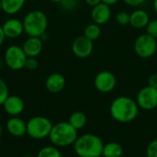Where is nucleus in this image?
Instances as JSON below:
<instances>
[{"instance_id": "obj_1", "label": "nucleus", "mask_w": 157, "mask_h": 157, "mask_svg": "<svg viewBox=\"0 0 157 157\" xmlns=\"http://www.w3.org/2000/svg\"><path fill=\"white\" fill-rule=\"evenodd\" d=\"M139 106L133 98L126 96L116 98L110 104V116L120 123L133 121L139 114Z\"/></svg>"}, {"instance_id": "obj_2", "label": "nucleus", "mask_w": 157, "mask_h": 157, "mask_svg": "<svg viewBox=\"0 0 157 157\" xmlns=\"http://www.w3.org/2000/svg\"><path fill=\"white\" fill-rule=\"evenodd\" d=\"M103 147L102 139L93 133H85L78 136L74 144L75 152L79 157L102 156Z\"/></svg>"}, {"instance_id": "obj_3", "label": "nucleus", "mask_w": 157, "mask_h": 157, "mask_svg": "<svg viewBox=\"0 0 157 157\" xmlns=\"http://www.w3.org/2000/svg\"><path fill=\"white\" fill-rule=\"evenodd\" d=\"M78 137L75 130L68 121H61L52 126L50 141L56 147H67L75 144Z\"/></svg>"}, {"instance_id": "obj_4", "label": "nucleus", "mask_w": 157, "mask_h": 157, "mask_svg": "<svg viewBox=\"0 0 157 157\" xmlns=\"http://www.w3.org/2000/svg\"><path fill=\"white\" fill-rule=\"evenodd\" d=\"M23 28L24 31L29 37H41L46 33L48 27V17L46 14L40 10H32L29 12L24 19Z\"/></svg>"}, {"instance_id": "obj_5", "label": "nucleus", "mask_w": 157, "mask_h": 157, "mask_svg": "<svg viewBox=\"0 0 157 157\" xmlns=\"http://www.w3.org/2000/svg\"><path fill=\"white\" fill-rule=\"evenodd\" d=\"M52 121L43 116H36L27 122V134L36 140L49 137L52 129Z\"/></svg>"}, {"instance_id": "obj_6", "label": "nucleus", "mask_w": 157, "mask_h": 157, "mask_svg": "<svg viewBox=\"0 0 157 157\" xmlns=\"http://www.w3.org/2000/svg\"><path fill=\"white\" fill-rule=\"evenodd\" d=\"M27 58L28 56L24 52L22 47L17 45L9 46L6 50L4 55V61L6 66L11 70H15V71L25 68Z\"/></svg>"}, {"instance_id": "obj_7", "label": "nucleus", "mask_w": 157, "mask_h": 157, "mask_svg": "<svg viewBox=\"0 0 157 157\" xmlns=\"http://www.w3.org/2000/svg\"><path fill=\"white\" fill-rule=\"evenodd\" d=\"M134 52L135 53L143 58L147 59L152 57L157 50L156 39L151 37L148 34H142L138 36L134 41Z\"/></svg>"}, {"instance_id": "obj_8", "label": "nucleus", "mask_w": 157, "mask_h": 157, "mask_svg": "<svg viewBox=\"0 0 157 157\" xmlns=\"http://www.w3.org/2000/svg\"><path fill=\"white\" fill-rule=\"evenodd\" d=\"M136 102L144 110H153L157 108V88L146 86L140 89L136 97Z\"/></svg>"}, {"instance_id": "obj_9", "label": "nucleus", "mask_w": 157, "mask_h": 157, "mask_svg": "<svg viewBox=\"0 0 157 157\" xmlns=\"http://www.w3.org/2000/svg\"><path fill=\"white\" fill-rule=\"evenodd\" d=\"M116 76L113 73L109 71L99 72L94 79V86L96 89L101 93L111 92L116 87Z\"/></svg>"}, {"instance_id": "obj_10", "label": "nucleus", "mask_w": 157, "mask_h": 157, "mask_svg": "<svg viewBox=\"0 0 157 157\" xmlns=\"http://www.w3.org/2000/svg\"><path fill=\"white\" fill-rule=\"evenodd\" d=\"M72 52L78 58H86L93 52V41L87 39L85 35L78 36L73 41Z\"/></svg>"}, {"instance_id": "obj_11", "label": "nucleus", "mask_w": 157, "mask_h": 157, "mask_svg": "<svg viewBox=\"0 0 157 157\" xmlns=\"http://www.w3.org/2000/svg\"><path fill=\"white\" fill-rule=\"evenodd\" d=\"M111 17V9L109 5L105 3H100L92 7L91 18L94 23L98 25H104L109 22Z\"/></svg>"}, {"instance_id": "obj_12", "label": "nucleus", "mask_w": 157, "mask_h": 157, "mask_svg": "<svg viewBox=\"0 0 157 157\" xmlns=\"http://www.w3.org/2000/svg\"><path fill=\"white\" fill-rule=\"evenodd\" d=\"M3 31L5 33L6 38L8 39H16L18 38L24 31L23 22L18 18H8L2 25Z\"/></svg>"}, {"instance_id": "obj_13", "label": "nucleus", "mask_w": 157, "mask_h": 157, "mask_svg": "<svg viewBox=\"0 0 157 157\" xmlns=\"http://www.w3.org/2000/svg\"><path fill=\"white\" fill-rule=\"evenodd\" d=\"M2 106L5 111L12 117H17L21 114L25 108L23 99L17 96H8Z\"/></svg>"}, {"instance_id": "obj_14", "label": "nucleus", "mask_w": 157, "mask_h": 157, "mask_svg": "<svg viewBox=\"0 0 157 157\" xmlns=\"http://www.w3.org/2000/svg\"><path fill=\"white\" fill-rule=\"evenodd\" d=\"M43 48V40L40 37H29L23 43L22 49L28 57H37Z\"/></svg>"}, {"instance_id": "obj_15", "label": "nucleus", "mask_w": 157, "mask_h": 157, "mask_svg": "<svg viewBox=\"0 0 157 157\" xmlns=\"http://www.w3.org/2000/svg\"><path fill=\"white\" fill-rule=\"evenodd\" d=\"M6 130L14 137H22L27 133V123L17 116L12 117L6 121Z\"/></svg>"}, {"instance_id": "obj_16", "label": "nucleus", "mask_w": 157, "mask_h": 157, "mask_svg": "<svg viewBox=\"0 0 157 157\" xmlns=\"http://www.w3.org/2000/svg\"><path fill=\"white\" fill-rule=\"evenodd\" d=\"M46 88L51 93H59L61 92L65 86V78L62 74L53 73L51 74L45 82Z\"/></svg>"}, {"instance_id": "obj_17", "label": "nucleus", "mask_w": 157, "mask_h": 157, "mask_svg": "<svg viewBox=\"0 0 157 157\" xmlns=\"http://www.w3.org/2000/svg\"><path fill=\"white\" fill-rule=\"evenodd\" d=\"M149 21V15L144 9H136L132 14H130V24L135 29H142L146 28Z\"/></svg>"}, {"instance_id": "obj_18", "label": "nucleus", "mask_w": 157, "mask_h": 157, "mask_svg": "<svg viewBox=\"0 0 157 157\" xmlns=\"http://www.w3.org/2000/svg\"><path fill=\"white\" fill-rule=\"evenodd\" d=\"M26 0H1L2 10L7 15H15L24 6Z\"/></svg>"}, {"instance_id": "obj_19", "label": "nucleus", "mask_w": 157, "mask_h": 157, "mask_svg": "<svg viewBox=\"0 0 157 157\" xmlns=\"http://www.w3.org/2000/svg\"><path fill=\"white\" fill-rule=\"evenodd\" d=\"M123 155L122 146L116 142H109L104 144L102 155L104 157H121Z\"/></svg>"}, {"instance_id": "obj_20", "label": "nucleus", "mask_w": 157, "mask_h": 157, "mask_svg": "<svg viewBox=\"0 0 157 157\" xmlns=\"http://www.w3.org/2000/svg\"><path fill=\"white\" fill-rule=\"evenodd\" d=\"M68 122L75 129V130H81L83 129L86 122H87V118L86 114L82 111H75L72 113L69 117Z\"/></svg>"}, {"instance_id": "obj_21", "label": "nucleus", "mask_w": 157, "mask_h": 157, "mask_svg": "<svg viewBox=\"0 0 157 157\" xmlns=\"http://www.w3.org/2000/svg\"><path fill=\"white\" fill-rule=\"evenodd\" d=\"M100 33H101V29H100L99 25H98L94 22L91 24H88L86 27L85 31H84V35L92 41L98 40L100 36Z\"/></svg>"}, {"instance_id": "obj_22", "label": "nucleus", "mask_w": 157, "mask_h": 157, "mask_svg": "<svg viewBox=\"0 0 157 157\" xmlns=\"http://www.w3.org/2000/svg\"><path fill=\"white\" fill-rule=\"evenodd\" d=\"M37 157H62V154L56 146L49 145L41 148L39 151Z\"/></svg>"}, {"instance_id": "obj_23", "label": "nucleus", "mask_w": 157, "mask_h": 157, "mask_svg": "<svg viewBox=\"0 0 157 157\" xmlns=\"http://www.w3.org/2000/svg\"><path fill=\"white\" fill-rule=\"evenodd\" d=\"M8 96H9V92H8L7 85L2 78H0V106L4 104L6 99L8 98Z\"/></svg>"}, {"instance_id": "obj_24", "label": "nucleus", "mask_w": 157, "mask_h": 157, "mask_svg": "<svg viewBox=\"0 0 157 157\" xmlns=\"http://www.w3.org/2000/svg\"><path fill=\"white\" fill-rule=\"evenodd\" d=\"M116 21L119 25H128L130 24V14L126 11H121L118 12L116 15Z\"/></svg>"}, {"instance_id": "obj_25", "label": "nucleus", "mask_w": 157, "mask_h": 157, "mask_svg": "<svg viewBox=\"0 0 157 157\" xmlns=\"http://www.w3.org/2000/svg\"><path fill=\"white\" fill-rule=\"evenodd\" d=\"M145 29H146V34L150 35L155 39H157V18L150 20Z\"/></svg>"}, {"instance_id": "obj_26", "label": "nucleus", "mask_w": 157, "mask_h": 157, "mask_svg": "<svg viewBox=\"0 0 157 157\" xmlns=\"http://www.w3.org/2000/svg\"><path fill=\"white\" fill-rule=\"evenodd\" d=\"M146 157H157V139L152 141L146 148Z\"/></svg>"}, {"instance_id": "obj_27", "label": "nucleus", "mask_w": 157, "mask_h": 157, "mask_svg": "<svg viewBox=\"0 0 157 157\" xmlns=\"http://www.w3.org/2000/svg\"><path fill=\"white\" fill-rule=\"evenodd\" d=\"M77 3H78L77 0H63L60 4L63 9L67 11H72L76 8Z\"/></svg>"}, {"instance_id": "obj_28", "label": "nucleus", "mask_w": 157, "mask_h": 157, "mask_svg": "<svg viewBox=\"0 0 157 157\" xmlns=\"http://www.w3.org/2000/svg\"><path fill=\"white\" fill-rule=\"evenodd\" d=\"M38 65H39V63L37 61V59L35 57H28L27 58V61H26V63H25V68H27L28 70H35L38 68Z\"/></svg>"}, {"instance_id": "obj_29", "label": "nucleus", "mask_w": 157, "mask_h": 157, "mask_svg": "<svg viewBox=\"0 0 157 157\" xmlns=\"http://www.w3.org/2000/svg\"><path fill=\"white\" fill-rule=\"evenodd\" d=\"M125 4L131 6H138L143 5L146 0H122Z\"/></svg>"}, {"instance_id": "obj_30", "label": "nucleus", "mask_w": 157, "mask_h": 157, "mask_svg": "<svg viewBox=\"0 0 157 157\" xmlns=\"http://www.w3.org/2000/svg\"><path fill=\"white\" fill-rule=\"evenodd\" d=\"M148 86L157 88V74H153L148 77Z\"/></svg>"}, {"instance_id": "obj_31", "label": "nucleus", "mask_w": 157, "mask_h": 157, "mask_svg": "<svg viewBox=\"0 0 157 157\" xmlns=\"http://www.w3.org/2000/svg\"><path fill=\"white\" fill-rule=\"evenodd\" d=\"M86 1V3L88 5V6H97V5H98V4H100L101 2H102V0H85Z\"/></svg>"}, {"instance_id": "obj_32", "label": "nucleus", "mask_w": 157, "mask_h": 157, "mask_svg": "<svg viewBox=\"0 0 157 157\" xmlns=\"http://www.w3.org/2000/svg\"><path fill=\"white\" fill-rule=\"evenodd\" d=\"M5 39H6V36H5V33L3 31V29H2V26H0V46L4 43L5 41Z\"/></svg>"}, {"instance_id": "obj_33", "label": "nucleus", "mask_w": 157, "mask_h": 157, "mask_svg": "<svg viewBox=\"0 0 157 157\" xmlns=\"http://www.w3.org/2000/svg\"><path fill=\"white\" fill-rule=\"evenodd\" d=\"M120 0H102V3H105L109 6H111V5H115L119 2Z\"/></svg>"}, {"instance_id": "obj_34", "label": "nucleus", "mask_w": 157, "mask_h": 157, "mask_svg": "<svg viewBox=\"0 0 157 157\" xmlns=\"http://www.w3.org/2000/svg\"><path fill=\"white\" fill-rule=\"evenodd\" d=\"M153 6H154V9H155V13L157 14V0H154Z\"/></svg>"}, {"instance_id": "obj_35", "label": "nucleus", "mask_w": 157, "mask_h": 157, "mask_svg": "<svg viewBox=\"0 0 157 157\" xmlns=\"http://www.w3.org/2000/svg\"><path fill=\"white\" fill-rule=\"evenodd\" d=\"M51 2H52V3H61L63 0H50Z\"/></svg>"}, {"instance_id": "obj_36", "label": "nucleus", "mask_w": 157, "mask_h": 157, "mask_svg": "<svg viewBox=\"0 0 157 157\" xmlns=\"http://www.w3.org/2000/svg\"><path fill=\"white\" fill-rule=\"evenodd\" d=\"M1 133H2V127H1V124H0V136H1Z\"/></svg>"}, {"instance_id": "obj_37", "label": "nucleus", "mask_w": 157, "mask_h": 157, "mask_svg": "<svg viewBox=\"0 0 157 157\" xmlns=\"http://www.w3.org/2000/svg\"><path fill=\"white\" fill-rule=\"evenodd\" d=\"M2 10V4H1V0H0V11Z\"/></svg>"}, {"instance_id": "obj_38", "label": "nucleus", "mask_w": 157, "mask_h": 157, "mask_svg": "<svg viewBox=\"0 0 157 157\" xmlns=\"http://www.w3.org/2000/svg\"><path fill=\"white\" fill-rule=\"evenodd\" d=\"M24 157H34V156H31V155H27V156H24Z\"/></svg>"}]
</instances>
